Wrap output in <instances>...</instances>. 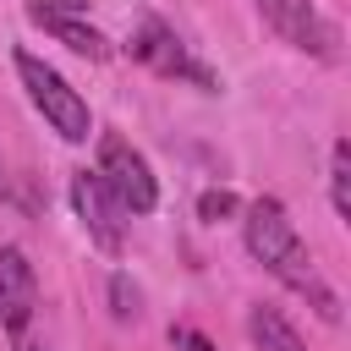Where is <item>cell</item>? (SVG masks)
<instances>
[{
    "instance_id": "cell-1",
    "label": "cell",
    "mask_w": 351,
    "mask_h": 351,
    "mask_svg": "<svg viewBox=\"0 0 351 351\" xmlns=\"http://www.w3.org/2000/svg\"><path fill=\"white\" fill-rule=\"evenodd\" d=\"M241 241H247L252 263H263V274H274L285 291H296L324 324H340V291L318 274V263H313L307 241L296 236L280 197H252L241 208Z\"/></svg>"
},
{
    "instance_id": "cell-2",
    "label": "cell",
    "mask_w": 351,
    "mask_h": 351,
    "mask_svg": "<svg viewBox=\"0 0 351 351\" xmlns=\"http://www.w3.org/2000/svg\"><path fill=\"white\" fill-rule=\"evenodd\" d=\"M11 66H16V77H22L33 110L49 121V132H60V143H88V132H93L88 99H82V93H77V88H71L44 55H33V49H16Z\"/></svg>"
},
{
    "instance_id": "cell-3",
    "label": "cell",
    "mask_w": 351,
    "mask_h": 351,
    "mask_svg": "<svg viewBox=\"0 0 351 351\" xmlns=\"http://www.w3.org/2000/svg\"><path fill=\"white\" fill-rule=\"evenodd\" d=\"M99 186L121 203V214H154L159 208V176L143 148H132L121 132H99Z\"/></svg>"
},
{
    "instance_id": "cell-4",
    "label": "cell",
    "mask_w": 351,
    "mask_h": 351,
    "mask_svg": "<svg viewBox=\"0 0 351 351\" xmlns=\"http://www.w3.org/2000/svg\"><path fill=\"white\" fill-rule=\"evenodd\" d=\"M126 49H132V60H143L148 71H159V77H170V82H192V88H203V93H219V77L186 49V38H181L165 16H143V22L132 27Z\"/></svg>"
},
{
    "instance_id": "cell-5",
    "label": "cell",
    "mask_w": 351,
    "mask_h": 351,
    "mask_svg": "<svg viewBox=\"0 0 351 351\" xmlns=\"http://www.w3.org/2000/svg\"><path fill=\"white\" fill-rule=\"evenodd\" d=\"M252 11L302 55L313 60H340V27L318 11V0H252Z\"/></svg>"
},
{
    "instance_id": "cell-6",
    "label": "cell",
    "mask_w": 351,
    "mask_h": 351,
    "mask_svg": "<svg viewBox=\"0 0 351 351\" xmlns=\"http://www.w3.org/2000/svg\"><path fill=\"white\" fill-rule=\"evenodd\" d=\"M33 313H38V274H33L27 252L5 241V247H0V329L11 335L16 351H27Z\"/></svg>"
},
{
    "instance_id": "cell-7",
    "label": "cell",
    "mask_w": 351,
    "mask_h": 351,
    "mask_svg": "<svg viewBox=\"0 0 351 351\" xmlns=\"http://www.w3.org/2000/svg\"><path fill=\"white\" fill-rule=\"evenodd\" d=\"M71 208H77V219H82V230H88V241L99 247V252H121V241H126V214H121V203L99 186V176L93 170H77L71 176Z\"/></svg>"
},
{
    "instance_id": "cell-8",
    "label": "cell",
    "mask_w": 351,
    "mask_h": 351,
    "mask_svg": "<svg viewBox=\"0 0 351 351\" xmlns=\"http://www.w3.org/2000/svg\"><path fill=\"white\" fill-rule=\"evenodd\" d=\"M27 22L33 27H44L55 44H66L71 55H82V60H110V38L88 22V16H77V11H60V5H49V0H27Z\"/></svg>"
},
{
    "instance_id": "cell-9",
    "label": "cell",
    "mask_w": 351,
    "mask_h": 351,
    "mask_svg": "<svg viewBox=\"0 0 351 351\" xmlns=\"http://www.w3.org/2000/svg\"><path fill=\"white\" fill-rule=\"evenodd\" d=\"M247 335H252L258 351H307L302 335H296V324H291L280 307H269V302H258V307L247 313Z\"/></svg>"
},
{
    "instance_id": "cell-10",
    "label": "cell",
    "mask_w": 351,
    "mask_h": 351,
    "mask_svg": "<svg viewBox=\"0 0 351 351\" xmlns=\"http://www.w3.org/2000/svg\"><path fill=\"white\" fill-rule=\"evenodd\" d=\"M329 203H335V219L351 225V143L335 137L329 148Z\"/></svg>"
},
{
    "instance_id": "cell-11",
    "label": "cell",
    "mask_w": 351,
    "mask_h": 351,
    "mask_svg": "<svg viewBox=\"0 0 351 351\" xmlns=\"http://www.w3.org/2000/svg\"><path fill=\"white\" fill-rule=\"evenodd\" d=\"M137 313H143V291L115 269V274H110V318H115V324H132Z\"/></svg>"
},
{
    "instance_id": "cell-12",
    "label": "cell",
    "mask_w": 351,
    "mask_h": 351,
    "mask_svg": "<svg viewBox=\"0 0 351 351\" xmlns=\"http://www.w3.org/2000/svg\"><path fill=\"white\" fill-rule=\"evenodd\" d=\"M241 203H236V192L230 186H208V192H197V219L203 225H219V219H230Z\"/></svg>"
},
{
    "instance_id": "cell-13",
    "label": "cell",
    "mask_w": 351,
    "mask_h": 351,
    "mask_svg": "<svg viewBox=\"0 0 351 351\" xmlns=\"http://www.w3.org/2000/svg\"><path fill=\"white\" fill-rule=\"evenodd\" d=\"M170 351H219V346H214L203 329H192V324H176V329H170Z\"/></svg>"
},
{
    "instance_id": "cell-14",
    "label": "cell",
    "mask_w": 351,
    "mask_h": 351,
    "mask_svg": "<svg viewBox=\"0 0 351 351\" xmlns=\"http://www.w3.org/2000/svg\"><path fill=\"white\" fill-rule=\"evenodd\" d=\"M49 5H60V11H77V16L88 11V0H49Z\"/></svg>"
}]
</instances>
